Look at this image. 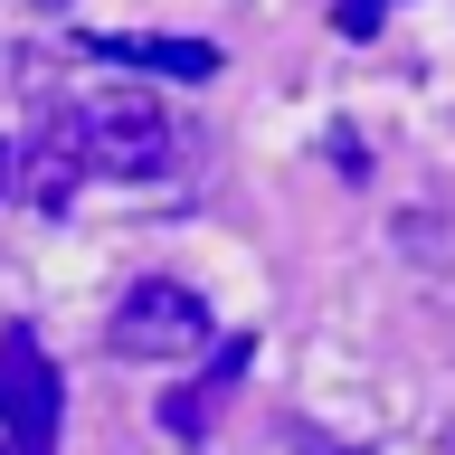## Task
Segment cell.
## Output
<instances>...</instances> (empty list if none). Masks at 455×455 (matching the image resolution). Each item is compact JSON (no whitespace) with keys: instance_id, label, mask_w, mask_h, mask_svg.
Segmentation results:
<instances>
[{"instance_id":"obj_8","label":"cell","mask_w":455,"mask_h":455,"mask_svg":"<svg viewBox=\"0 0 455 455\" xmlns=\"http://www.w3.org/2000/svg\"><path fill=\"white\" fill-rule=\"evenodd\" d=\"M10 180H20V152H10V142H0V190H10Z\"/></svg>"},{"instance_id":"obj_7","label":"cell","mask_w":455,"mask_h":455,"mask_svg":"<svg viewBox=\"0 0 455 455\" xmlns=\"http://www.w3.org/2000/svg\"><path fill=\"white\" fill-rule=\"evenodd\" d=\"M332 28L341 38H370V28H379V0H332Z\"/></svg>"},{"instance_id":"obj_1","label":"cell","mask_w":455,"mask_h":455,"mask_svg":"<svg viewBox=\"0 0 455 455\" xmlns=\"http://www.w3.org/2000/svg\"><path fill=\"white\" fill-rule=\"evenodd\" d=\"M67 133H76V162H95L105 180H162L171 152H180L162 95H142V85H105V95H85Z\"/></svg>"},{"instance_id":"obj_3","label":"cell","mask_w":455,"mask_h":455,"mask_svg":"<svg viewBox=\"0 0 455 455\" xmlns=\"http://www.w3.org/2000/svg\"><path fill=\"white\" fill-rule=\"evenodd\" d=\"M105 341L124 351V361H180V351H199L209 341V304H199L190 284H133L124 304H114V323H105Z\"/></svg>"},{"instance_id":"obj_2","label":"cell","mask_w":455,"mask_h":455,"mask_svg":"<svg viewBox=\"0 0 455 455\" xmlns=\"http://www.w3.org/2000/svg\"><path fill=\"white\" fill-rule=\"evenodd\" d=\"M0 427H10V455H57V427H67V379L28 323L0 332Z\"/></svg>"},{"instance_id":"obj_4","label":"cell","mask_w":455,"mask_h":455,"mask_svg":"<svg viewBox=\"0 0 455 455\" xmlns=\"http://www.w3.org/2000/svg\"><path fill=\"white\" fill-rule=\"evenodd\" d=\"M247 361H256V341H247V332H237V341H219V351H209V370H199L190 389H171V398H162V427L199 446V436L219 427V408L237 398V379H247Z\"/></svg>"},{"instance_id":"obj_5","label":"cell","mask_w":455,"mask_h":455,"mask_svg":"<svg viewBox=\"0 0 455 455\" xmlns=\"http://www.w3.org/2000/svg\"><path fill=\"white\" fill-rule=\"evenodd\" d=\"M95 57H114V67H152V76H180V85H209L219 76V48L209 38H85Z\"/></svg>"},{"instance_id":"obj_6","label":"cell","mask_w":455,"mask_h":455,"mask_svg":"<svg viewBox=\"0 0 455 455\" xmlns=\"http://www.w3.org/2000/svg\"><path fill=\"white\" fill-rule=\"evenodd\" d=\"M20 180H28V199H38V209H67V199H76V133H67V124H57V133H38L20 152Z\"/></svg>"}]
</instances>
